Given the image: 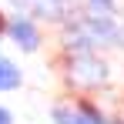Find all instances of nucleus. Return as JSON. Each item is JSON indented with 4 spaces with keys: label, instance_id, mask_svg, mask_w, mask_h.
Instances as JSON below:
<instances>
[{
    "label": "nucleus",
    "instance_id": "39448f33",
    "mask_svg": "<svg viewBox=\"0 0 124 124\" xmlns=\"http://www.w3.org/2000/svg\"><path fill=\"white\" fill-rule=\"evenodd\" d=\"M74 124H104V117H101V111L94 104H81L74 111Z\"/></svg>",
    "mask_w": 124,
    "mask_h": 124
},
{
    "label": "nucleus",
    "instance_id": "20e7f679",
    "mask_svg": "<svg viewBox=\"0 0 124 124\" xmlns=\"http://www.w3.org/2000/svg\"><path fill=\"white\" fill-rule=\"evenodd\" d=\"M14 87H20V70L14 61L0 57V91H14Z\"/></svg>",
    "mask_w": 124,
    "mask_h": 124
},
{
    "label": "nucleus",
    "instance_id": "f03ea898",
    "mask_svg": "<svg viewBox=\"0 0 124 124\" xmlns=\"http://www.w3.org/2000/svg\"><path fill=\"white\" fill-rule=\"evenodd\" d=\"M104 77H107V67L97 57L81 54V57L70 61V81H77V84H101Z\"/></svg>",
    "mask_w": 124,
    "mask_h": 124
},
{
    "label": "nucleus",
    "instance_id": "0eeeda50",
    "mask_svg": "<svg viewBox=\"0 0 124 124\" xmlns=\"http://www.w3.org/2000/svg\"><path fill=\"white\" fill-rule=\"evenodd\" d=\"M91 7H94V10H104V14H111L114 0H91Z\"/></svg>",
    "mask_w": 124,
    "mask_h": 124
},
{
    "label": "nucleus",
    "instance_id": "f257e3e1",
    "mask_svg": "<svg viewBox=\"0 0 124 124\" xmlns=\"http://www.w3.org/2000/svg\"><path fill=\"white\" fill-rule=\"evenodd\" d=\"M7 34L17 40L20 50H37V47H40V30H37V23L30 20L27 14L10 17V20H7Z\"/></svg>",
    "mask_w": 124,
    "mask_h": 124
},
{
    "label": "nucleus",
    "instance_id": "1a4fd4ad",
    "mask_svg": "<svg viewBox=\"0 0 124 124\" xmlns=\"http://www.w3.org/2000/svg\"><path fill=\"white\" fill-rule=\"evenodd\" d=\"M3 30H7V23H3V14H0V34H3Z\"/></svg>",
    "mask_w": 124,
    "mask_h": 124
},
{
    "label": "nucleus",
    "instance_id": "7ed1b4c3",
    "mask_svg": "<svg viewBox=\"0 0 124 124\" xmlns=\"http://www.w3.org/2000/svg\"><path fill=\"white\" fill-rule=\"evenodd\" d=\"M14 3L23 10H34L37 17H47V20H61L64 7H67V0H14Z\"/></svg>",
    "mask_w": 124,
    "mask_h": 124
},
{
    "label": "nucleus",
    "instance_id": "6e6552de",
    "mask_svg": "<svg viewBox=\"0 0 124 124\" xmlns=\"http://www.w3.org/2000/svg\"><path fill=\"white\" fill-rule=\"evenodd\" d=\"M0 124H14V117H10V111H7V107H0Z\"/></svg>",
    "mask_w": 124,
    "mask_h": 124
},
{
    "label": "nucleus",
    "instance_id": "423d86ee",
    "mask_svg": "<svg viewBox=\"0 0 124 124\" xmlns=\"http://www.w3.org/2000/svg\"><path fill=\"white\" fill-rule=\"evenodd\" d=\"M54 121L57 124H74V111L70 107H54Z\"/></svg>",
    "mask_w": 124,
    "mask_h": 124
}]
</instances>
